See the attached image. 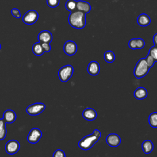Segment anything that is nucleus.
I'll return each mask as SVG.
<instances>
[{
	"instance_id": "nucleus-1",
	"label": "nucleus",
	"mask_w": 157,
	"mask_h": 157,
	"mask_svg": "<svg viewBox=\"0 0 157 157\" xmlns=\"http://www.w3.org/2000/svg\"><path fill=\"white\" fill-rule=\"evenodd\" d=\"M101 133L98 129H94L92 134L87 135L78 142V147L83 150H90L100 139Z\"/></svg>"
},
{
	"instance_id": "nucleus-2",
	"label": "nucleus",
	"mask_w": 157,
	"mask_h": 157,
	"mask_svg": "<svg viewBox=\"0 0 157 157\" xmlns=\"http://www.w3.org/2000/svg\"><path fill=\"white\" fill-rule=\"evenodd\" d=\"M68 22L70 26L76 29H82L86 25L85 13L79 10L71 12L68 17Z\"/></svg>"
},
{
	"instance_id": "nucleus-3",
	"label": "nucleus",
	"mask_w": 157,
	"mask_h": 157,
	"mask_svg": "<svg viewBox=\"0 0 157 157\" xmlns=\"http://www.w3.org/2000/svg\"><path fill=\"white\" fill-rule=\"evenodd\" d=\"M150 67H148L145 59L141 58L137 63L134 69V75L137 78H141L145 76L148 71Z\"/></svg>"
},
{
	"instance_id": "nucleus-4",
	"label": "nucleus",
	"mask_w": 157,
	"mask_h": 157,
	"mask_svg": "<svg viewBox=\"0 0 157 157\" xmlns=\"http://www.w3.org/2000/svg\"><path fill=\"white\" fill-rule=\"evenodd\" d=\"M74 68L71 65L64 66L58 71L59 78L62 82H66L72 76Z\"/></svg>"
},
{
	"instance_id": "nucleus-5",
	"label": "nucleus",
	"mask_w": 157,
	"mask_h": 157,
	"mask_svg": "<svg viewBox=\"0 0 157 157\" xmlns=\"http://www.w3.org/2000/svg\"><path fill=\"white\" fill-rule=\"evenodd\" d=\"M45 109V105L42 102H36L28 106L26 112L31 116H36L40 114Z\"/></svg>"
},
{
	"instance_id": "nucleus-6",
	"label": "nucleus",
	"mask_w": 157,
	"mask_h": 157,
	"mask_svg": "<svg viewBox=\"0 0 157 157\" xmlns=\"http://www.w3.org/2000/svg\"><path fill=\"white\" fill-rule=\"evenodd\" d=\"M39 18V13L35 10H29L26 12L22 17L23 23L31 25L36 23Z\"/></svg>"
},
{
	"instance_id": "nucleus-7",
	"label": "nucleus",
	"mask_w": 157,
	"mask_h": 157,
	"mask_svg": "<svg viewBox=\"0 0 157 157\" xmlns=\"http://www.w3.org/2000/svg\"><path fill=\"white\" fill-rule=\"evenodd\" d=\"M42 136V131L37 128H33L30 130L27 136V140L31 144H36L39 141Z\"/></svg>"
},
{
	"instance_id": "nucleus-8",
	"label": "nucleus",
	"mask_w": 157,
	"mask_h": 157,
	"mask_svg": "<svg viewBox=\"0 0 157 157\" xmlns=\"http://www.w3.org/2000/svg\"><path fill=\"white\" fill-rule=\"evenodd\" d=\"M20 143L15 139L9 140L5 145L6 151L9 155H14L17 153L20 150Z\"/></svg>"
},
{
	"instance_id": "nucleus-9",
	"label": "nucleus",
	"mask_w": 157,
	"mask_h": 157,
	"mask_svg": "<svg viewBox=\"0 0 157 157\" xmlns=\"http://www.w3.org/2000/svg\"><path fill=\"white\" fill-rule=\"evenodd\" d=\"M63 50L66 55L72 56L77 52V46L75 42L72 40H67L64 45Z\"/></svg>"
},
{
	"instance_id": "nucleus-10",
	"label": "nucleus",
	"mask_w": 157,
	"mask_h": 157,
	"mask_svg": "<svg viewBox=\"0 0 157 157\" xmlns=\"http://www.w3.org/2000/svg\"><path fill=\"white\" fill-rule=\"evenodd\" d=\"M106 142L112 147H117L121 143V138L117 134H110L106 137Z\"/></svg>"
},
{
	"instance_id": "nucleus-11",
	"label": "nucleus",
	"mask_w": 157,
	"mask_h": 157,
	"mask_svg": "<svg viewBox=\"0 0 157 157\" xmlns=\"http://www.w3.org/2000/svg\"><path fill=\"white\" fill-rule=\"evenodd\" d=\"M39 42L41 43H50L52 40L53 37L52 33L47 30L40 31L37 36Z\"/></svg>"
},
{
	"instance_id": "nucleus-12",
	"label": "nucleus",
	"mask_w": 157,
	"mask_h": 157,
	"mask_svg": "<svg viewBox=\"0 0 157 157\" xmlns=\"http://www.w3.org/2000/svg\"><path fill=\"white\" fill-rule=\"evenodd\" d=\"M87 71L91 75H97L100 71L99 64L96 61H91L88 66Z\"/></svg>"
},
{
	"instance_id": "nucleus-13",
	"label": "nucleus",
	"mask_w": 157,
	"mask_h": 157,
	"mask_svg": "<svg viewBox=\"0 0 157 157\" xmlns=\"http://www.w3.org/2000/svg\"><path fill=\"white\" fill-rule=\"evenodd\" d=\"M91 7L89 2L84 1H77L76 9L81 11L84 13H88L91 10Z\"/></svg>"
},
{
	"instance_id": "nucleus-14",
	"label": "nucleus",
	"mask_w": 157,
	"mask_h": 157,
	"mask_svg": "<svg viewBox=\"0 0 157 157\" xmlns=\"http://www.w3.org/2000/svg\"><path fill=\"white\" fill-rule=\"evenodd\" d=\"M17 118L15 112L10 109L6 110L3 113V119L6 123H13Z\"/></svg>"
},
{
	"instance_id": "nucleus-15",
	"label": "nucleus",
	"mask_w": 157,
	"mask_h": 157,
	"mask_svg": "<svg viewBox=\"0 0 157 157\" xmlns=\"http://www.w3.org/2000/svg\"><path fill=\"white\" fill-rule=\"evenodd\" d=\"M82 115L86 120L93 121L97 117V113L93 109L88 107L83 110Z\"/></svg>"
},
{
	"instance_id": "nucleus-16",
	"label": "nucleus",
	"mask_w": 157,
	"mask_h": 157,
	"mask_svg": "<svg viewBox=\"0 0 157 157\" xmlns=\"http://www.w3.org/2000/svg\"><path fill=\"white\" fill-rule=\"evenodd\" d=\"M137 21L139 26H147L150 25L151 20L148 15L146 13H142L138 16Z\"/></svg>"
},
{
	"instance_id": "nucleus-17",
	"label": "nucleus",
	"mask_w": 157,
	"mask_h": 157,
	"mask_svg": "<svg viewBox=\"0 0 157 157\" xmlns=\"http://www.w3.org/2000/svg\"><path fill=\"white\" fill-rule=\"evenodd\" d=\"M147 90L144 87H139L134 92V96L139 100L145 99L147 96Z\"/></svg>"
},
{
	"instance_id": "nucleus-18",
	"label": "nucleus",
	"mask_w": 157,
	"mask_h": 157,
	"mask_svg": "<svg viewBox=\"0 0 157 157\" xmlns=\"http://www.w3.org/2000/svg\"><path fill=\"white\" fill-rule=\"evenodd\" d=\"M142 148L144 153L149 154L153 150V144L150 140H145L142 144Z\"/></svg>"
},
{
	"instance_id": "nucleus-19",
	"label": "nucleus",
	"mask_w": 157,
	"mask_h": 157,
	"mask_svg": "<svg viewBox=\"0 0 157 157\" xmlns=\"http://www.w3.org/2000/svg\"><path fill=\"white\" fill-rule=\"evenodd\" d=\"M32 50L33 53L36 56H41L44 53V51L42 46V44L40 42H36L34 44H33L32 47Z\"/></svg>"
},
{
	"instance_id": "nucleus-20",
	"label": "nucleus",
	"mask_w": 157,
	"mask_h": 157,
	"mask_svg": "<svg viewBox=\"0 0 157 157\" xmlns=\"http://www.w3.org/2000/svg\"><path fill=\"white\" fill-rule=\"evenodd\" d=\"M6 123L3 118H0V140H2L6 137Z\"/></svg>"
},
{
	"instance_id": "nucleus-21",
	"label": "nucleus",
	"mask_w": 157,
	"mask_h": 157,
	"mask_svg": "<svg viewBox=\"0 0 157 157\" xmlns=\"http://www.w3.org/2000/svg\"><path fill=\"white\" fill-rule=\"evenodd\" d=\"M76 5H77V1L75 0H67L65 4L66 9L72 12L76 10Z\"/></svg>"
},
{
	"instance_id": "nucleus-22",
	"label": "nucleus",
	"mask_w": 157,
	"mask_h": 157,
	"mask_svg": "<svg viewBox=\"0 0 157 157\" xmlns=\"http://www.w3.org/2000/svg\"><path fill=\"white\" fill-rule=\"evenodd\" d=\"M104 58L105 61L109 63H113L115 59V56L114 53L111 50H108L104 53Z\"/></svg>"
},
{
	"instance_id": "nucleus-23",
	"label": "nucleus",
	"mask_w": 157,
	"mask_h": 157,
	"mask_svg": "<svg viewBox=\"0 0 157 157\" xmlns=\"http://www.w3.org/2000/svg\"><path fill=\"white\" fill-rule=\"evenodd\" d=\"M148 123L152 128H157V112H153L149 115Z\"/></svg>"
},
{
	"instance_id": "nucleus-24",
	"label": "nucleus",
	"mask_w": 157,
	"mask_h": 157,
	"mask_svg": "<svg viewBox=\"0 0 157 157\" xmlns=\"http://www.w3.org/2000/svg\"><path fill=\"white\" fill-rule=\"evenodd\" d=\"M148 54H150L153 57L155 62H157V47L156 46L154 45L151 47L149 50Z\"/></svg>"
},
{
	"instance_id": "nucleus-25",
	"label": "nucleus",
	"mask_w": 157,
	"mask_h": 157,
	"mask_svg": "<svg viewBox=\"0 0 157 157\" xmlns=\"http://www.w3.org/2000/svg\"><path fill=\"white\" fill-rule=\"evenodd\" d=\"M145 59V61H146L148 67L150 68H151L155 64V61L154 59L153 58V57L150 54H148V55L147 56V57Z\"/></svg>"
},
{
	"instance_id": "nucleus-26",
	"label": "nucleus",
	"mask_w": 157,
	"mask_h": 157,
	"mask_svg": "<svg viewBox=\"0 0 157 157\" xmlns=\"http://www.w3.org/2000/svg\"><path fill=\"white\" fill-rule=\"evenodd\" d=\"M47 4L49 7L54 8L59 5V0H47Z\"/></svg>"
},
{
	"instance_id": "nucleus-27",
	"label": "nucleus",
	"mask_w": 157,
	"mask_h": 157,
	"mask_svg": "<svg viewBox=\"0 0 157 157\" xmlns=\"http://www.w3.org/2000/svg\"><path fill=\"white\" fill-rule=\"evenodd\" d=\"M136 42L137 49H141L145 45V42L141 38H137V39H136Z\"/></svg>"
},
{
	"instance_id": "nucleus-28",
	"label": "nucleus",
	"mask_w": 157,
	"mask_h": 157,
	"mask_svg": "<svg viewBox=\"0 0 157 157\" xmlns=\"http://www.w3.org/2000/svg\"><path fill=\"white\" fill-rule=\"evenodd\" d=\"M53 157H66V155L64 151L62 150L57 149L54 151L53 154Z\"/></svg>"
},
{
	"instance_id": "nucleus-29",
	"label": "nucleus",
	"mask_w": 157,
	"mask_h": 157,
	"mask_svg": "<svg viewBox=\"0 0 157 157\" xmlns=\"http://www.w3.org/2000/svg\"><path fill=\"white\" fill-rule=\"evenodd\" d=\"M12 15L17 18H20L21 17V13L20 10L17 8H13L11 10Z\"/></svg>"
},
{
	"instance_id": "nucleus-30",
	"label": "nucleus",
	"mask_w": 157,
	"mask_h": 157,
	"mask_svg": "<svg viewBox=\"0 0 157 157\" xmlns=\"http://www.w3.org/2000/svg\"><path fill=\"white\" fill-rule=\"evenodd\" d=\"M128 45L129 47L130 48L132 49V50H135L137 49L136 47V39H132L129 41L128 43Z\"/></svg>"
},
{
	"instance_id": "nucleus-31",
	"label": "nucleus",
	"mask_w": 157,
	"mask_h": 157,
	"mask_svg": "<svg viewBox=\"0 0 157 157\" xmlns=\"http://www.w3.org/2000/svg\"><path fill=\"white\" fill-rule=\"evenodd\" d=\"M41 44H42V46L44 52H49L51 50V46L49 43H41Z\"/></svg>"
},
{
	"instance_id": "nucleus-32",
	"label": "nucleus",
	"mask_w": 157,
	"mask_h": 157,
	"mask_svg": "<svg viewBox=\"0 0 157 157\" xmlns=\"http://www.w3.org/2000/svg\"><path fill=\"white\" fill-rule=\"evenodd\" d=\"M153 42L155 45L157 47V33L155 34L153 36Z\"/></svg>"
},
{
	"instance_id": "nucleus-33",
	"label": "nucleus",
	"mask_w": 157,
	"mask_h": 157,
	"mask_svg": "<svg viewBox=\"0 0 157 157\" xmlns=\"http://www.w3.org/2000/svg\"><path fill=\"white\" fill-rule=\"evenodd\" d=\"M1 44H0V50H1Z\"/></svg>"
}]
</instances>
